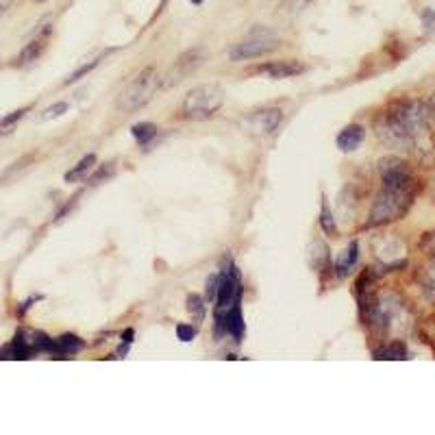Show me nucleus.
<instances>
[{"label":"nucleus","instance_id":"obj_27","mask_svg":"<svg viewBox=\"0 0 435 435\" xmlns=\"http://www.w3.org/2000/svg\"><path fill=\"white\" fill-rule=\"evenodd\" d=\"M11 3H13V0H0V16H5L7 9L11 7Z\"/></svg>","mask_w":435,"mask_h":435},{"label":"nucleus","instance_id":"obj_9","mask_svg":"<svg viewBox=\"0 0 435 435\" xmlns=\"http://www.w3.org/2000/svg\"><path fill=\"white\" fill-rule=\"evenodd\" d=\"M281 109H262V112H253L246 116V125L255 133H272L281 125Z\"/></svg>","mask_w":435,"mask_h":435},{"label":"nucleus","instance_id":"obj_28","mask_svg":"<svg viewBox=\"0 0 435 435\" xmlns=\"http://www.w3.org/2000/svg\"><path fill=\"white\" fill-rule=\"evenodd\" d=\"M205 0H192V5H202Z\"/></svg>","mask_w":435,"mask_h":435},{"label":"nucleus","instance_id":"obj_22","mask_svg":"<svg viewBox=\"0 0 435 435\" xmlns=\"http://www.w3.org/2000/svg\"><path fill=\"white\" fill-rule=\"evenodd\" d=\"M98 63H100V59H92V61H87L85 65H81V67H78V70H76V72H74V74H72L70 78H67V81H65V83H67V85H72V83H76V81H81V78H83L85 74H89V72H92V70H94V67H96Z\"/></svg>","mask_w":435,"mask_h":435},{"label":"nucleus","instance_id":"obj_10","mask_svg":"<svg viewBox=\"0 0 435 435\" xmlns=\"http://www.w3.org/2000/svg\"><path fill=\"white\" fill-rule=\"evenodd\" d=\"M307 67L301 61H270V63H264L257 72H262L270 78H292V76H301Z\"/></svg>","mask_w":435,"mask_h":435},{"label":"nucleus","instance_id":"obj_25","mask_svg":"<svg viewBox=\"0 0 435 435\" xmlns=\"http://www.w3.org/2000/svg\"><path fill=\"white\" fill-rule=\"evenodd\" d=\"M423 22H425V29L433 31L435 29V11L433 9H425L423 11Z\"/></svg>","mask_w":435,"mask_h":435},{"label":"nucleus","instance_id":"obj_14","mask_svg":"<svg viewBox=\"0 0 435 435\" xmlns=\"http://www.w3.org/2000/svg\"><path fill=\"white\" fill-rule=\"evenodd\" d=\"M407 355H410V352H407V346L403 342H390L374 350V359L379 361H401V359H407Z\"/></svg>","mask_w":435,"mask_h":435},{"label":"nucleus","instance_id":"obj_13","mask_svg":"<svg viewBox=\"0 0 435 435\" xmlns=\"http://www.w3.org/2000/svg\"><path fill=\"white\" fill-rule=\"evenodd\" d=\"M357 259H359V244L357 242H350L348 244V248L339 255V259H337V264H335V272H337V277H346L348 272L355 268V264H357Z\"/></svg>","mask_w":435,"mask_h":435},{"label":"nucleus","instance_id":"obj_8","mask_svg":"<svg viewBox=\"0 0 435 435\" xmlns=\"http://www.w3.org/2000/svg\"><path fill=\"white\" fill-rule=\"evenodd\" d=\"M202 63H205V50H200V48L187 50L185 54H181V57L174 61L170 74L166 76L168 78L166 83L168 85H176L181 78H185L187 74H192L196 67H200Z\"/></svg>","mask_w":435,"mask_h":435},{"label":"nucleus","instance_id":"obj_20","mask_svg":"<svg viewBox=\"0 0 435 435\" xmlns=\"http://www.w3.org/2000/svg\"><path fill=\"white\" fill-rule=\"evenodd\" d=\"M187 309L196 320L205 318V298L198 296V294H189L187 296Z\"/></svg>","mask_w":435,"mask_h":435},{"label":"nucleus","instance_id":"obj_18","mask_svg":"<svg viewBox=\"0 0 435 435\" xmlns=\"http://www.w3.org/2000/svg\"><path fill=\"white\" fill-rule=\"evenodd\" d=\"M314 0H281L279 5V16L283 18H294L298 13H303Z\"/></svg>","mask_w":435,"mask_h":435},{"label":"nucleus","instance_id":"obj_19","mask_svg":"<svg viewBox=\"0 0 435 435\" xmlns=\"http://www.w3.org/2000/svg\"><path fill=\"white\" fill-rule=\"evenodd\" d=\"M320 226L326 235H335L337 233V226H335V220H333V213L329 209V205L326 202H322V209H320Z\"/></svg>","mask_w":435,"mask_h":435},{"label":"nucleus","instance_id":"obj_26","mask_svg":"<svg viewBox=\"0 0 435 435\" xmlns=\"http://www.w3.org/2000/svg\"><path fill=\"white\" fill-rule=\"evenodd\" d=\"M215 292H218V275H211L207 279V298L209 301H215Z\"/></svg>","mask_w":435,"mask_h":435},{"label":"nucleus","instance_id":"obj_21","mask_svg":"<svg viewBox=\"0 0 435 435\" xmlns=\"http://www.w3.org/2000/svg\"><path fill=\"white\" fill-rule=\"evenodd\" d=\"M26 112H29V109H18V112L5 116L3 120H0V133H9V129H13V125H16L18 120H22Z\"/></svg>","mask_w":435,"mask_h":435},{"label":"nucleus","instance_id":"obj_12","mask_svg":"<svg viewBox=\"0 0 435 435\" xmlns=\"http://www.w3.org/2000/svg\"><path fill=\"white\" fill-rule=\"evenodd\" d=\"M365 138V131L363 127L359 125H348L346 129H342V133L337 135V148L339 151H344V153H352V151H357L359 144L363 142Z\"/></svg>","mask_w":435,"mask_h":435},{"label":"nucleus","instance_id":"obj_17","mask_svg":"<svg viewBox=\"0 0 435 435\" xmlns=\"http://www.w3.org/2000/svg\"><path fill=\"white\" fill-rule=\"evenodd\" d=\"M131 133H133L135 142H138L140 146H146L157 138V127L151 125V122H140V125H135L131 129Z\"/></svg>","mask_w":435,"mask_h":435},{"label":"nucleus","instance_id":"obj_2","mask_svg":"<svg viewBox=\"0 0 435 435\" xmlns=\"http://www.w3.org/2000/svg\"><path fill=\"white\" fill-rule=\"evenodd\" d=\"M416 196V185L414 187H381V192L370 209V226H383L390 222H396L410 211L412 202Z\"/></svg>","mask_w":435,"mask_h":435},{"label":"nucleus","instance_id":"obj_6","mask_svg":"<svg viewBox=\"0 0 435 435\" xmlns=\"http://www.w3.org/2000/svg\"><path fill=\"white\" fill-rule=\"evenodd\" d=\"M242 288H240V272L235 264L226 259L222 270L218 272V292H215V320L224 316L229 309L240 305Z\"/></svg>","mask_w":435,"mask_h":435},{"label":"nucleus","instance_id":"obj_29","mask_svg":"<svg viewBox=\"0 0 435 435\" xmlns=\"http://www.w3.org/2000/svg\"><path fill=\"white\" fill-rule=\"evenodd\" d=\"M35 3H46V0H35Z\"/></svg>","mask_w":435,"mask_h":435},{"label":"nucleus","instance_id":"obj_15","mask_svg":"<svg viewBox=\"0 0 435 435\" xmlns=\"http://www.w3.org/2000/svg\"><path fill=\"white\" fill-rule=\"evenodd\" d=\"M46 35H48V33H44V35H39V37L31 39V42L22 48V52L18 54V65H29V63H33V61L39 57V54H42L44 46H46Z\"/></svg>","mask_w":435,"mask_h":435},{"label":"nucleus","instance_id":"obj_23","mask_svg":"<svg viewBox=\"0 0 435 435\" xmlns=\"http://www.w3.org/2000/svg\"><path fill=\"white\" fill-rule=\"evenodd\" d=\"M176 337H179L181 342H192L196 337V329L192 324H179L176 326Z\"/></svg>","mask_w":435,"mask_h":435},{"label":"nucleus","instance_id":"obj_4","mask_svg":"<svg viewBox=\"0 0 435 435\" xmlns=\"http://www.w3.org/2000/svg\"><path fill=\"white\" fill-rule=\"evenodd\" d=\"M159 87H161V76L157 74L155 67H144V70L120 92L118 109L120 112H135V109L144 107L151 100Z\"/></svg>","mask_w":435,"mask_h":435},{"label":"nucleus","instance_id":"obj_24","mask_svg":"<svg viewBox=\"0 0 435 435\" xmlns=\"http://www.w3.org/2000/svg\"><path fill=\"white\" fill-rule=\"evenodd\" d=\"M65 112H67V103H57V105H52V107L46 109L44 116H42V120H54V118L63 116Z\"/></svg>","mask_w":435,"mask_h":435},{"label":"nucleus","instance_id":"obj_11","mask_svg":"<svg viewBox=\"0 0 435 435\" xmlns=\"http://www.w3.org/2000/svg\"><path fill=\"white\" fill-rule=\"evenodd\" d=\"M81 348H83V339L72 335V333H65V335L54 339V346H52L50 355L54 359H70L72 355H76Z\"/></svg>","mask_w":435,"mask_h":435},{"label":"nucleus","instance_id":"obj_16","mask_svg":"<svg viewBox=\"0 0 435 435\" xmlns=\"http://www.w3.org/2000/svg\"><path fill=\"white\" fill-rule=\"evenodd\" d=\"M94 163H96V157H94V155H85L72 170L65 172V183H78L94 168Z\"/></svg>","mask_w":435,"mask_h":435},{"label":"nucleus","instance_id":"obj_7","mask_svg":"<svg viewBox=\"0 0 435 435\" xmlns=\"http://www.w3.org/2000/svg\"><path fill=\"white\" fill-rule=\"evenodd\" d=\"M381 187H414L416 181L407 161L399 157H383L379 161Z\"/></svg>","mask_w":435,"mask_h":435},{"label":"nucleus","instance_id":"obj_1","mask_svg":"<svg viewBox=\"0 0 435 435\" xmlns=\"http://www.w3.org/2000/svg\"><path fill=\"white\" fill-rule=\"evenodd\" d=\"M429 109L420 100L396 103L390 112L381 118V135L394 144L416 142L418 135L427 129Z\"/></svg>","mask_w":435,"mask_h":435},{"label":"nucleus","instance_id":"obj_5","mask_svg":"<svg viewBox=\"0 0 435 435\" xmlns=\"http://www.w3.org/2000/svg\"><path fill=\"white\" fill-rule=\"evenodd\" d=\"M279 46V35L268 29V26H255L253 31H248L240 42L231 48L229 57L231 61H246V59H257L264 57V54L272 52Z\"/></svg>","mask_w":435,"mask_h":435},{"label":"nucleus","instance_id":"obj_3","mask_svg":"<svg viewBox=\"0 0 435 435\" xmlns=\"http://www.w3.org/2000/svg\"><path fill=\"white\" fill-rule=\"evenodd\" d=\"M224 105V89L218 83H202L187 92L181 105V114L189 120L211 118Z\"/></svg>","mask_w":435,"mask_h":435}]
</instances>
